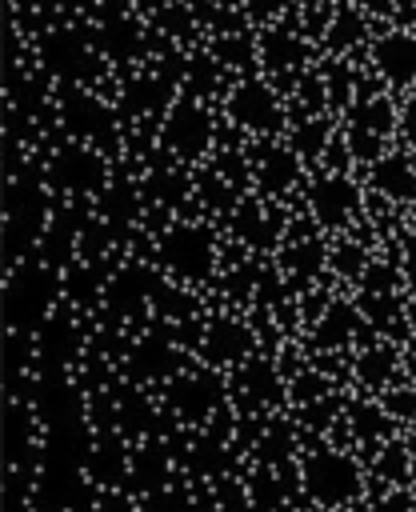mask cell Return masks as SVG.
Masks as SVG:
<instances>
[{
    "label": "cell",
    "mask_w": 416,
    "mask_h": 512,
    "mask_svg": "<svg viewBox=\"0 0 416 512\" xmlns=\"http://www.w3.org/2000/svg\"><path fill=\"white\" fill-rule=\"evenodd\" d=\"M372 68L384 84L412 88L416 84V32H408V28L380 32L372 40Z\"/></svg>",
    "instance_id": "cell-1"
},
{
    "label": "cell",
    "mask_w": 416,
    "mask_h": 512,
    "mask_svg": "<svg viewBox=\"0 0 416 512\" xmlns=\"http://www.w3.org/2000/svg\"><path fill=\"white\" fill-rule=\"evenodd\" d=\"M228 112L236 124L252 128V132H272L280 128V100L264 80H244L232 88L228 96Z\"/></svg>",
    "instance_id": "cell-2"
},
{
    "label": "cell",
    "mask_w": 416,
    "mask_h": 512,
    "mask_svg": "<svg viewBox=\"0 0 416 512\" xmlns=\"http://www.w3.org/2000/svg\"><path fill=\"white\" fill-rule=\"evenodd\" d=\"M256 48H260V60L268 64V68H276V72H288V68H304L308 64V40L304 36H296L292 28H284V24H268L264 32H260V40H256Z\"/></svg>",
    "instance_id": "cell-3"
},
{
    "label": "cell",
    "mask_w": 416,
    "mask_h": 512,
    "mask_svg": "<svg viewBox=\"0 0 416 512\" xmlns=\"http://www.w3.org/2000/svg\"><path fill=\"white\" fill-rule=\"evenodd\" d=\"M364 40H368V12L356 4H336L328 16V28H324V48L332 56H344Z\"/></svg>",
    "instance_id": "cell-4"
},
{
    "label": "cell",
    "mask_w": 416,
    "mask_h": 512,
    "mask_svg": "<svg viewBox=\"0 0 416 512\" xmlns=\"http://www.w3.org/2000/svg\"><path fill=\"white\" fill-rule=\"evenodd\" d=\"M168 140H172V148H180V152H200V148L208 144V116H204V108L180 104V108L172 112V120H168Z\"/></svg>",
    "instance_id": "cell-5"
},
{
    "label": "cell",
    "mask_w": 416,
    "mask_h": 512,
    "mask_svg": "<svg viewBox=\"0 0 416 512\" xmlns=\"http://www.w3.org/2000/svg\"><path fill=\"white\" fill-rule=\"evenodd\" d=\"M372 180H376V188H380V192H388V196H396V200L416 196V164H412L408 156H400V152H396V156L376 160Z\"/></svg>",
    "instance_id": "cell-6"
},
{
    "label": "cell",
    "mask_w": 416,
    "mask_h": 512,
    "mask_svg": "<svg viewBox=\"0 0 416 512\" xmlns=\"http://www.w3.org/2000/svg\"><path fill=\"white\" fill-rule=\"evenodd\" d=\"M316 212L324 216V220H340L348 208H352V200H356V192H352V184L348 180H340V176H332V180H324L320 188H316Z\"/></svg>",
    "instance_id": "cell-7"
},
{
    "label": "cell",
    "mask_w": 416,
    "mask_h": 512,
    "mask_svg": "<svg viewBox=\"0 0 416 512\" xmlns=\"http://www.w3.org/2000/svg\"><path fill=\"white\" fill-rule=\"evenodd\" d=\"M240 8H244L256 24H272V20H280V16L292 8V0H240Z\"/></svg>",
    "instance_id": "cell-8"
},
{
    "label": "cell",
    "mask_w": 416,
    "mask_h": 512,
    "mask_svg": "<svg viewBox=\"0 0 416 512\" xmlns=\"http://www.w3.org/2000/svg\"><path fill=\"white\" fill-rule=\"evenodd\" d=\"M400 132H404V140L416 144V96L404 100V108H400Z\"/></svg>",
    "instance_id": "cell-9"
},
{
    "label": "cell",
    "mask_w": 416,
    "mask_h": 512,
    "mask_svg": "<svg viewBox=\"0 0 416 512\" xmlns=\"http://www.w3.org/2000/svg\"><path fill=\"white\" fill-rule=\"evenodd\" d=\"M408 252H412V256H408V272L416 276V236H412V244H408Z\"/></svg>",
    "instance_id": "cell-10"
}]
</instances>
